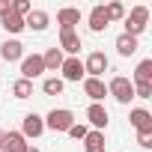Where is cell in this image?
Listing matches in <instances>:
<instances>
[{
    "label": "cell",
    "instance_id": "6da1fadb",
    "mask_svg": "<svg viewBox=\"0 0 152 152\" xmlns=\"http://www.w3.org/2000/svg\"><path fill=\"white\" fill-rule=\"evenodd\" d=\"M107 93H110L119 104H128V102L134 99V84H131L128 78H113L110 87H107Z\"/></svg>",
    "mask_w": 152,
    "mask_h": 152
},
{
    "label": "cell",
    "instance_id": "7a4b0ae2",
    "mask_svg": "<svg viewBox=\"0 0 152 152\" xmlns=\"http://www.w3.org/2000/svg\"><path fill=\"white\" fill-rule=\"evenodd\" d=\"M51 131H69L72 125H75V116H72V110H66V107H60V110H51L48 113V122H45Z\"/></svg>",
    "mask_w": 152,
    "mask_h": 152
},
{
    "label": "cell",
    "instance_id": "3957f363",
    "mask_svg": "<svg viewBox=\"0 0 152 152\" xmlns=\"http://www.w3.org/2000/svg\"><path fill=\"white\" fill-rule=\"evenodd\" d=\"M146 18H149V9H146V6H137V9L128 15V21H125V33L137 39V33H143V27H146Z\"/></svg>",
    "mask_w": 152,
    "mask_h": 152
},
{
    "label": "cell",
    "instance_id": "277c9868",
    "mask_svg": "<svg viewBox=\"0 0 152 152\" xmlns=\"http://www.w3.org/2000/svg\"><path fill=\"white\" fill-rule=\"evenodd\" d=\"M42 72H45V63H42V57H39V54H33V57H24V63H21V75H24V81H33V78H39Z\"/></svg>",
    "mask_w": 152,
    "mask_h": 152
},
{
    "label": "cell",
    "instance_id": "5b68a950",
    "mask_svg": "<svg viewBox=\"0 0 152 152\" xmlns=\"http://www.w3.org/2000/svg\"><path fill=\"white\" fill-rule=\"evenodd\" d=\"M104 69H107V57H104L102 51H93V54L87 57V63H84V72H90V78H99Z\"/></svg>",
    "mask_w": 152,
    "mask_h": 152
},
{
    "label": "cell",
    "instance_id": "8992f818",
    "mask_svg": "<svg viewBox=\"0 0 152 152\" xmlns=\"http://www.w3.org/2000/svg\"><path fill=\"white\" fill-rule=\"evenodd\" d=\"M84 93L93 99V104H99V102L107 96V87H104L99 78H87V81H84Z\"/></svg>",
    "mask_w": 152,
    "mask_h": 152
},
{
    "label": "cell",
    "instance_id": "52a82bcc",
    "mask_svg": "<svg viewBox=\"0 0 152 152\" xmlns=\"http://www.w3.org/2000/svg\"><path fill=\"white\" fill-rule=\"evenodd\" d=\"M30 146L24 143V134L21 131H9L3 137V152H27Z\"/></svg>",
    "mask_w": 152,
    "mask_h": 152
},
{
    "label": "cell",
    "instance_id": "ba28073f",
    "mask_svg": "<svg viewBox=\"0 0 152 152\" xmlns=\"http://www.w3.org/2000/svg\"><path fill=\"white\" fill-rule=\"evenodd\" d=\"M60 69H63V78L66 81H81L84 78V66H81V60H75V57L72 60H63Z\"/></svg>",
    "mask_w": 152,
    "mask_h": 152
},
{
    "label": "cell",
    "instance_id": "9c48e42d",
    "mask_svg": "<svg viewBox=\"0 0 152 152\" xmlns=\"http://www.w3.org/2000/svg\"><path fill=\"white\" fill-rule=\"evenodd\" d=\"M45 131V122H42V116H36V113H27L24 116V137H39Z\"/></svg>",
    "mask_w": 152,
    "mask_h": 152
},
{
    "label": "cell",
    "instance_id": "30bf717a",
    "mask_svg": "<svg viewBox=\"0 0 152 152\" xmlns=\"http://www.w3.org/2000/svg\"><path fill=\"white\" fill-rule=\"evenodd\" d=\"M0 54H3V60H6V63H15V60H21L24 45H21V42H15V39H9V42L0 45Z\"/></svg>",
    "mask_w": 152,
    "mask_h": 152
},
{
    "label": "cell",
    "instance_id": "8fae6325",
    "mask_svg": "<svg viewBox=\"0 0 152 152\" xmlns=\"http://www.w3.org/2000/svg\"><path fill=\"white\" fill-rule=\"evenodd\" d=\"M131 125H134L137 131H152V116H149V110H143V107L131 110Z\"/></svg>",
    "mask_w": 152,
    "mask_h": 152
},
{
    "label": "cell",
    "instance_id": "7c38bea8",
    "mask_svg": "<svg viewBox=\"0 0 152 152\" xmlns=\"http://www.w3.org/2000/svg\"><path fill=\"white\" fill-rule=\"evenodd\" d=\"M60 48L69 51V54H78V51H81V39L75 36V30H63V33H60Z\"/></svg>",
    "mask_w": 152,
    "mask_h": 152
},
{
    "label": "cell",
    "instance_id": "4fadbf2b",
    "mask_svg": "<svg viewBox=\"0 0 152 152\" xmlns=\"http://www.w3.org/2000/svg\"><path fill=\"white\" fill-rule=\"evenodd\" d=\"M57 21H60V30H72L75 24L81 21V12L78 9H60L57 12Z\"/></svg>",
    "mask_w": 152,
    "mask_h": 152
},
{
    "label": "cell",
    "instance_id": "5bb4252c",
    "mask_svg": "<svg viewBox=\"0 0 152 152\" xmlns=\"http://www.w3.org/2000/svg\"><path fill=\"white\" fill-rule=\"evenodd\" d=\"M87 119H90L96 128H104V125H107V110H104L102 104H90V107H87Z\"/></svg>",
    "mask_w": 152,
    "mask_h": 152
},
{
    "label": "cell",
    "instance_id": "9a60e30c",
    "mask_svg": "<svg viewBox=\"0 0 152 152\" xmlns=\"http://www.w3.org/2000/svg\"><path fill=\"white\" fill-rule=\"evenodd\" d=\"M84 149H87V152H104V134H102V131H87Z\"/></svg>",
    "mask_w": 152,
    "mask_h": 152
},
{
    "label": "cell",
    "instance_id": "2e32d148",
    "mask_svg": "<svg viewBox=\"0 0 152 152\" xmlns=\"http://www.w3.org/2000/svg\"><path fill=\"white\" fill-rule=\"evenodd\" d=\"M107 24H110V21H107V15H104V6H96V9L90 12V30L102 33V30H104Z\"/></svg>",
    "mask_w": 152,
    "mask_h": 152
},
{
    "label": "cell",
    "instance_id": "e0dca14e",
    "mask_svg": "<svg viewBox=\"0 0 152 152\" xmlns=\"http://www.w3.org/2000/svg\"><path fill=\"white\" fill-rule=\"evenodd\" d=\"M24 27H33V30H45V27H48V12H42V9L30 12V15L24 18Z\"/></svg>",
    "mask_w": 152,
    "mask_h": 152
},
{
    "label": "cell",
    "instance_id": "ac0fdd59",
    "mask_svg": "<svg viewBox=\"0 0 152 152\" xmlns=\"http://www.w3.org/2000/svg\"><path fill=\"white\" fill-rule=\"evenodd\" d=\"M116 51H119L122 57H131V54L137 51V39H134V36H128V33H122V36L116 39Z\"/></svg>",
    "mask_w": 152,
    "mask_h": 152
},
{
    "label": "cell",
    "instance_id": "d6986e66",
    "mask_svg": "<svg viewBox=\"0 0 152 152\" xmlns=\"http://www.w3.org/2000/svg\"><path fill=\"white\" fill-rule=\"evenodd\" d=\"M0 24H3V30H9V33H21L24 30V18H18L15 12H6Z\"/></svg>",
    "mask_w": 152,
    "mask_h": 152
},
{
    "label": "cell",
    "instance_id": "ffe728a7",
    "mask_svg": "<svg viewBox=\"0 0 152 152\" xmlns=\"http://www.w3.org/2000/svg\"><path fill=\"white\" fill-rule=\"evenodd\" d=\"M134 78H137V84H152V60H143L134 69Z\"/></svg>",
    "mask_w": 152,
    "mask_h": 152
},
{
    "label": "cell",
    "instance_id": "44dd1931",
    "mask_svg": "<svg viewBox=\"0 0 152 152\" xmlns=\"http://www.w3.org/2000/svg\"><path fill=\"white\" fill-rule=\"evenodd\" d=\"M42 63H45V69H60V66H63V51H60V48H51V51L42 57Z\"/></svg>",
    "mask_w": 152,
    "mask_h": 152
},
{
    "label": "cell",
    "instance_id": "7402d4cb",
    "mask_svg": "<svg viewBox=\"0 0 152 152\" xmlns=\"http://www.w3.org/2000/svg\"><path fill=\"white\" fill-rule=\"evenodd\" d=\"M12 96H15V99H30V96H33V84L24 81V78L15 81V84H12Z\"/></svg>",
    "mask_w": 152,
    "mask_h": 152
},
{
    "label": "cell",
    "instance_id": "603a6c76",
    "mask_svg": "<svg viewBox=\"0 0 152 152\" xmlns=\"http://www.w3.org/2000/svg\"><path fill=\"white\" fill-rule=\"evenodd\" d=\"M42 90H45V96H60V93H63V81H60V78H48V81L42 84Z\"/></svg>",
    "mask_w": 152,
    "mask_h": 152
},
{
    "label": "cell",
    "instance_id": "cb8c5ba5",
    "mask_svg": "<svg viewBox=\"0 0 152 152\" xmlns=\"http://www.w3.org/2000/svg\"><path fill=\"white\" fill-rule=\"evenodd\" d=\"M12 12H15L18 18H24V15H30L33 9H30V3H27V0H15V3H12Z\"/></svg>",
    "mask_w": 152,
    "mask_h": 152
},
{
    "label": "cell",
    "instance_id": "d4e9b609",
    "mask_svg": "<svg viewBox=\"0 0 152 152\" xmlns=\"http://www.w3.org/2000/svg\"><path fill=\"white\" fill-rule=\"evenodd\" d=\"M104 15H107V21H116V18H122V15H125V9H122L119 3H110V6L104 9Z\"/></svg>",
    "mask_w": 152,
    "mask_h": 152
},
{
    "label": "cell",
    "instance_id": "484cf974",
    "mask_svg": "<svg viewBox=\"0 0 152 152\" xmlns=\"http://www.w3.org/2000/svg\"><path fill=\"white\" fill-rule=\"evenodd\" d=\"M134 96H140V99H152V84H137V87H134Z\"/></svg>",
    "mask_w": 152,
    "mask_h": 152
},
{
    "label": "cell",
    "instance_id": "4316f807",
    "mask_svg": "<svg viewBox=\"0 0 152 152\" xmlns=\"http://www.w3.org/2000/svg\"><path fill=\"white\" fill-rule=\"evenodd\" d=\"M137 143H140L143 149H152V131H140V134H137Z\"/></svg>",
    "mask_w": 152,
    "mask_h": 152
},
{
    "label": "cell",
    "instance_id": "83f0119b",
    "mask_svg": "<svg viewBox=\"0 0 152 152\" xmlns=\"http://www.w3.org/2000/svg\"><path fill=\"white\" fill-rule=\"evenodd\" d=\"M69 134H72L75 140H84V137H87V125H72V128H69Z\"/></svg>",
    "mask_w": 152,
    "mask_h": 152
},
{
    "label": "cell",
    "instance_id": "f1b7e54d",
    "mask_svg": "<svg viewBox=\"0 0 152 152\" xmlns=\"http://www.w3.org/2000/svg\"><path fill=\"white\" fill-rule=\"evenodd\" d=\"M6 12H12V3L9 0H0V15H6Z\"/></svg>",
    "mask_w": 152,
    "mask_h": 152
},
{
    "label": "cell",
    "instance_id": "f546056e",
    "mask_svg": "<svg viewBox=\"0 0 152 152\" xmlns=\"http://www.w3.org/2000/svg\"><path fill=\"white\" fill-rule=\"evenodd\" d=\"M3 137H6V131H0V152H3Z\"/></svg>",
    "mask_w": 152,
    "mask_h": 152
},
{
    "label": "cell",
    "instance_id": "4dcf8cb0",
    "mask_svg": "<svg viewBox=\"0 0 152 152\" xmlns=\"http://www.w3.org/2000/svg\"><path fill=\"white\" fill-rule=\"evenodd\" d=\"M27 152H39V149H27Z\"/></svg>",
    "mask_w": 152,
    "mask_h": 152
}]
</instances>
